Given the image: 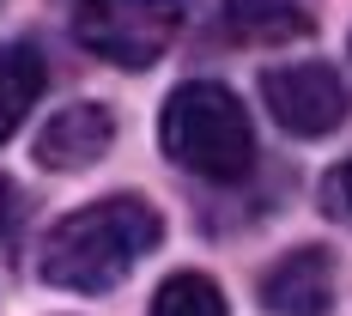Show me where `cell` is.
Instances as JSON below:
<instances>
[{
    "label": "cell",
    "mask_w": 352,
    "mask_h": 316,
    "mask_svg": "<svg viewBox=\"0 0 352 316\" xmlns=\"http://www.w3.org/2000/svg\"><path fill=\"white\" fill-rule=\"evenodd\" d=\"M182 19H188L182 0H79L73 36H79L98 61L140 73L176 43Z\"/></svg>",
    "instance_id": "obj_3"
},
{
    "label": "cell",
    "mask_w": 352,
    "mask_h": 316,
    "mask_svg": "<svg viewBox=\"0 0 352 316\" xmlns=\"http://www.w3.org/2000/svg\"><path fill=\"white\" fill-rule=\"evenodd\" d=\"M310 31L304 0H225V36L237 43H285Z\"/></svg>",
    "instance_id": "obj_8"
},
{
    "label": "cell",
    "mask_w": 352,
    "mask_h": 316,
    "mask_svg": "<svg viewBox=\"0 0 352 316\" xmlns=\"http://www.w3.org/2000/svg\"><path fill=\"white\" fill-rule=\"evenodd\" d=\"M322 213L352 225V158L340 165V171H328V182H322Z\"/></svg>",
    "instance_id": "obj_10"
},
{
    "label": "cell",
    "mask_w": 352,
    "mask_h": 316,
    "mask_svg": "<svg viewBox=\"0 0 352 316\" xmlns=\"http://www.w3.org/2000/svg\"><path fill=\"white\" fill-rule=\"evenodd\" d=\"M109 146H116V116H109V104H67V109H55L43 122L36 158L49 171H85V165L104 158Z\"/></svg>",
    "instance_id": "obj_5"
},
{
    "label": "cell",
    "mask_w": 352,
    "mask_h": 316,
    "mask_svg": "<svg viewBox=\"0 0 352 316\" xmlns=\"http://www.w3.org/2000/svg\"><path fill=\"white\" fill-rule=\"evenodd\" d=\"M261 304L274 316H328L334 304V262H328V249H292L285 262L267 268V280H261Z\"/></svg>",
    "instance_id": "obj_6"
},
{
    "label": "cell",
    "mask_w": 352,
    "mask_h": 316,
    "mask_svg": "<svg viewBox=\"0 0 352 316\" xmlns=\"http://www.w3.org/2000/svg\"><path fill=\"white\" fill-rule=\"evenodd\" d=\"M158 140L182 171L207 176V182H237L255 165V128H249V109L237 104L231 85L219 79H188L164 98L158 116Z\"/></svg>",
    "instance_id": "obj_2"
},
{
    "label": "cell",
    "mask_w": 352,
    "mask_h": 316,
    "mask_svg": "<svg viewBox=\"0 0 352 316\" xmlns=\"http://www.w3.org/2000/svg\"><path fill=\"white\" fill-rule=\"evenodd\" d=\"M261 104H267V116L280 122L285 134L322 140V134H334L346 122L352 92L328 61H285V67L261 73Z\"/></svg>",
    "instance_id": "obj_4"
},
{
    "label": "cell",
    "mask_w": 352,
    "mask_h": 316,
    "mask_svg": "<svg viewBox=\"0 0 352 316\" xmlns=\"http://www.w3.org/2000/svg\"><path fill=\"white\" fill-rule=\"evenodd\" d=\"M43 85H49L43 55H36L31 43H6V49H0V146L19 134V122H25L31 104L43 98Z\"/></svg>",
    "instance_id": "obj_7"
},
{
    "label": "cell",
    "mask_w": 352,
    "mask_h": 316,
    "mask_svg": "<svg viewBox=\"0 0 352 316\" xmlns=\"http://www.w3.org/2000/svg\"><path fill=\"white\" fill-rule=\"evenodd\" d=\"M158 238H164V219L146 195H104L43 231L36 274L43 286H61V292H109L158 249Z\"/></svg>",
    "instance_id": "obj_1"
},
{
    "label": "cell",
    "mask_w": 352,
    "mask_h": 316,
    "mask_svg": "<svg viewBox=\"0 0 352 316\" xmlns=\"http://www.w3.org/2000/svg\"><path fill=\"white\" fill-rule=\"evenodd\" d=\"M152 316H225V292L207 274H170L152 298Z\"/></svg>",
    "instance_id": "obj_9"
}]
</instances>
